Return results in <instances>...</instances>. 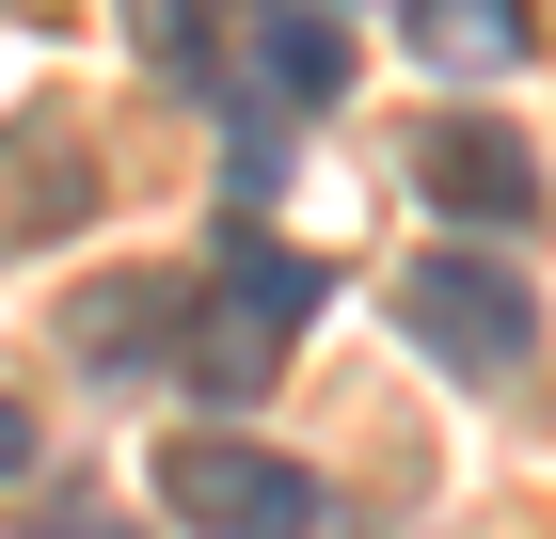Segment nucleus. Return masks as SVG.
I'll return each mask as SVG.
<instances>
[{
    "instance_id": "obj_1",
    "label": "nucleus",
    "mask_w": 556,
    "mask_h": 539,
    "mask_svg": "<svg viewBox=\"0 0 556 539\" xmlns=\"http://www.w3.org/2000/svg\"><path fill=\"white\" fill-rule=\"evenodd\" d=\"M318 318V270L270 239H239L223 270H191L175 286V365H191V397H270V365H287V333Z\"/></svg>"
},
{
    "instance_id": "obj_9",
    "label": "nucleus",
    "mask_w": 556,
    "mask_h": 539,
    "mask_svg": "<svg viewBox=\"0 0 556 539\" xmlns=\"http://www.w3.org/2000/svg\"><path fill=\"white\" fill-rule=\"evenodd\" d=\"M33 539H143V524H128V508H96V492H80L64 524H33Z\"/></svg>"
},
{
    "instance_id": "obj_10",
    "label": "nucleus",
    "mask_w": 556,
    "mask_h": 539,
    "mask_svg": "<svg viewBox=\"0 0 556 539\" xmlns=\"http://www.w3.org/2000/svg\"><path fill=\"white\" fill-rule=\"evenodd\" d=\"M16 476H33V413L0 397V492H16Z\"/></svg>"
},
{
    "instance_id": "obj_5",
    "label": "nucleus",
    "mask_w": 556,
    "mask_h": 539,
    "mask_svg": "<svg viewBox=\"0 0 556 539\" xmlns=\"http://www.w3.org/2000/svg\"><path fill=\"white\" fill-rule=\"evenodd\" d=\"M239 64H255L270 112H334V95H350V33H334V0H255V16H239Z\"/></svg>"
},
{
    "instance_id": "obj_4",
    "label": "nucleus",
    "mask_w": 556,
    "mask_h": 539,
    "mask_svg": "<svg viewBox=\"0 0 556 539\" xmlns=\"http://www.w3.org/2000/svg\"><path fill=\"white\" fill-rule=\"evenodd\" d=\"M414 191L445 222H477V239H509V222H541V159H525V127H493V112H445L414 143Z\"/></svg>"
},
{
    "instance_id": "obj_6",
    "label": "nucleus",
    "mask_w": 556,
    "mask_h": 539,
    "mask_svg": "<svg viewBox=\"0 0 556 539\" xmlns=\"http://www.w3.org/2000/svg\"><path fill=\"white\" fill-rule=\"evenodd\" d=\"M397 33H414L429 80H509L525 48H541V16L525 0H397Z\"/></svg>"
},
{
    "instance_id": "obj_2",
    "label": "nucleus",
    "mask_w": 556,
    "mask_h": 539,
    "mask_svg": "<svg viewBox=\"0 0 556 539\" xmlns=\"http://www.w3.org/2000/svg\"><path fill=\"white\" fill-rule=\"evenodd\" d=\"M397 318H414V349L445 381H525V365H541V286L493 270L477 239H445L429 270H397Z\"/></svg>"
},
{
    "instance_id": "obj_8",
    "label": "nucleus",
    "mask_w": 556,
    "mask_h": 539,
    "mask_svg": "<svg viewBox=\"0 0 556 539\" xmlns=\"http://www.w3.org/2000/svg\"><path fill=\"white\" fill-rule=\"evenodd\" d=\"M160 318H175L160 286H96V301H80V349H96V365H128V349H143Z\"/></svg>"
},
{
    "instance_id": "obj_3",
    "label": "nucleus",
    "mask_w": 556,
    "mask_h": 539,
    "mask_svg": "<svg viewBox=\"0 0 556 539\" xmlns=\"http://www.w3.org/2000/svg\"><path fill=\"white\" fill-rule=\"evenodd\" d=\"M160 508L191 539H318V524H334L318 476L270 460V445H239V428H175V445H160Z\"/></svg>"
},
{
    "instance_id": "obj_7",
    "label": "nucleus",
    "mask_w": 556,
    "mask_h": 539,
    "mask_svg": "<svg viewBox=\"0 0 556 539\" xmlns=\"http://www.w3.org/2000/svg\"><path fill=\"white\" fill-rule=\"evenodd\" d=\"M223 33H239L223 0H128V48L160 64V80H191V64H223Z\"/></svg>"
}]
</instances>
